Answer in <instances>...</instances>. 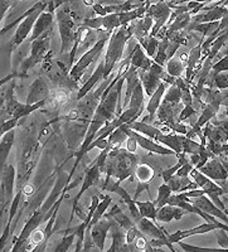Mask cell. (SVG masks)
<instances>
[{
	"label": "cell",
	"instance_id": "6",
	"mask_svg": "<svg viewBox=\"0 0 228 252\" xmlns=\"http://www.w3.org/2000/svg\"><path fill=\"white\" fill-rule=\"evenodd\" d=\"M46 8H48V5H47L46 1H43L42 5H40L39 8L35 10V12H33L32 14H29L26 19H23L22 22H20L19 26H18V28L15 29L14 35H13V38L8 43L9 52L15 51V49H17L18 47H19L20 44L23 43L24 40L29 37V34L32 33L33 28H34V24H35V22H37L38 17H39V15L42 14L44 10H46Z\"/></svg>",
	"mask_w": 228,
	"mask_h": 252
},
{
	"label": "cell",
	"instance_id": "10",
	"mask_svg": "<svg viewBox=\"0 0 228 252\" xmlns=\"http://www.w3.org/2000/svg\"><path fill=\"white\" fill-rule=\"evenodd\" d=\"M166 71H164L163 66L158 64V63L153 62L150 68L148 71H140L139 77L141 81V85L144 87V92L148 96H151L160 86V83L163 82V76Z\"/></svg>",
	"mask_w": 228,
	"mask_h": 252
},
{
	"label": "cell",
	"instance_id": "20",
	"mask_svg": "<svg viewBox=\"0 0 228 252\" xmlns=\"http://www.w3.org/2000/svg\"><path fill=\"white\" fill-rule=\"evenodd\" d=\"M23 190L19 189L18 193L15 194L14 199H13L12 204L9 207V215H8V222H6V226L4 228V232L1 235V238H0V251H3L4 246H5L6 241H8L9 236L12 233V226L14 223V218L17 216L18 212V208H19V203H20V199H22V195H23Z\"/></svg>",
	"mask_w": 228,
	"mask_h": 252
},
{
	"label": "cell",
	"instance_id": "48",
	"mask_svg": "<svg viewBox=\"0 0 228 252\" xmlns=\"http://www.w3.org/2000/svg\"><path fill=\"white\" fill-rule=\"evenodd\" d=\"M42 3H43V1H39V3L34 4V5L32 6L31 9H28V10H27V12L24 13V14H22L19 18H17V19H14V20H13V22H10V23H9V24H6L5 27H3V29H1V35H4V34H5V33H8L9 29L14 28V27L17 26L18 23H20L22 20L26 19V18L28 17L29 14H32V13H33V12H35V10H37V9L39 8L40 5H42Z\"/></svg>",
	"mask_w": 228,
	"mask_h": 252
},
{
	"label": "cell",
	"instance_id": "46",
	"mask_svg": "<svg viewBox=\"0 0 228 252\" xmlns=\"http://www.w3.org/2000/svg\"><path fill=\"white\" fill-rule=\"evenodd\" d=\"M166 72L168 75L173 76V77L178 78L183 75L184 72V63H183L182 60H175V58H171L169 60V62L166 63Z\"/></svg>",
	"mask_w": 228,
	"mask_h": 252
},
{
	"label": "cell",
	"instance_id": "52",
	"mask_svg": "<svg viewBox=\"0 0 228 252\" xmlns=\"http://www.w3.org/2000/svg\"><path fill=\"white\" fill-rule=\"evenodd\" d=\"M227 231L226 229H222V228H218L216 229V237H217V242H218V245H220L222 249H228V235Z\"/></svg>",
	"mask_w": 228,
	"mask_h": 252
},
{
	"label": "cell",
	"instance_id": "27",
	"mask_svg": "<svg viewBox=\"0 0 228 252\" xmlns=\"http://www.w3.org/2000/svg\"><path fill=\"white\" fill-rule=\"evenodd\" d=\"M187 136L184 135H166V134H160L157 139H154L155 141L160 143L162 145L166 146L169 149L174 150L177 153V155L182 154L183 153V144H184V140H186Z\"/></svg>",
	"mask_w": 228,
	"mask_h": 252
},
{
	"label": "cell",
	"instance_id": "37",
	"mask_svg": "<svg viewBox=\"0 0 228 252\" xmlns=\"http://www.w3.org/2000/svg\"><path fill=\"white\" fill-rule=\"evenodd\" d=\"M106 215L110 216L111 218H114L117 223L120 224V226L123 227L124 229H126V231H129L130 228L135 227L134 222H132V220H130V218H129L128 216L123 212V211H121V208L117 206V204H114V206H112V208L110 209V212L106 213Z\"/></svg>",
	"mask_w": 228,
	"mask_h": 252
},
{
	"label": "cell",
	"instance_id": "2",
	"mask_svg": "<svg viewBox=\"0 0 228 252\" xmlns=\"http://www.w3.org/2000/svg\"><path fill=\"white\" fill-rule=\"evenodd\" d=\"M134 37L131 26H123L119 28V31H115L110 37L108 42L107 53L105 56V72H103V78H107L111 75V72L116 67V64L121 61L125 51V46L129 40Z\"/></svg>",
	"mask_w": 228,
	"mask_h": 252
},
{
	"label": "cell",
	"instance_id": "7",
	"mask_svg": "<svg viewBox=\"0 0 228 252\" xmlns=\"http://www.w3.org/2000/svg\"><path fill=\"white\" fill-rule=\"evenodd\" d=\"M189 175L193 177L194 182L198 184L199 188H202L203 190H204L205 194H208V197L211 198L212 202H213L216 206L220 207L226 215H228V209L226 208L225 203L221 201V198H220L221 195L226 194L225 189H223L221 186H218V183H214V182L212 181V179H209L208 177H205V175L203 174V173H200L197 168H193Z\"/></svg>",
	"mask_w": 228,
	"mask_h": 252
},
{
	"label": "cell",
	"instance_id": "51",
	"mask_svg": "<svg viewBox=\"0 0 228 252\" xmlns=\"http://www.w3.org/2000/svg\"><path fill=\"white\" fill-rule=\"evenodd\" d=\"M212 72H213L214 75L217 73H221V72H226L228 71V53L227 55L223 56L220 61H217L216 63L212 64Z\"/></svg>",
	"mask_w": 228,
	"mask_h": 252
},
{
	"label": "cell",
	"instance_id": "13",
	"mask_svg": "<svg viewBox=\"0 0 228 252\" xmlns=\"http://www.w3.org/2000/svg\"><path fill=\"white\" fill-rule=\"evenodd\" d=\"M101 173H102V169H101L100 166L97 165L96 163H92V165L87 169L85 179L82 181V186H81L80 192L77 193V195H76L73 199V208H72V215L71 217H69V222H72V218H73L74 213H76V208H77L78 202H80V199L82 198V195L85 194L86 190L89 188H91L92 186H96V184L100 182Z\"/></svg>",
	"mask_w": 228,
	"mask_h": 252
},
{
	"label": "cell",
	"instance_id": "36",
	"mask_svg": "<svg viewBox=\"0 0 228 252\" xmlns=\"http://www.w3.org/2000/svg\"><path fill=\"white\" fill-rule=\"evenodd\" d=\"M129 126H130V129L135 130V131H137L141 135H145V136L153 139V140L157 139L160 134H163L162 130L153 125H149V124L144 123V121H134V123L129 124Z\"/></svg>",
	"mask_w": 228,
	"mask_h": 252
},
{
	"label": "cell",
	"instance_id": "4",
	"mask_svg": "<svg viewBox=\"0 0 228 252\" xmlns=\"http://www.w3.org/2000/svg\"><path fill=\"white\" fill-rule=\"evenodd\" d=\"M51 31L52 29H49L44 34L40 35L38 39H35L34 42H32L31 56L20 63V68L18 71L23 78L28 77L27 72L31 68H33L34 66H37L38 63L43 62L46 56L48 55L49 43H51Z\"/></svg>",
	"mask_w": 228,
	"mask_h": 252
},
{
	"label": "cell",
	"instance_id": "55",
	"mask_svg": "<svg viewBox=\"0 0 228 252\" xmlns=\"http://www.w3.org/2000/svg\"><path fill=\"white\" fill-rule=\"evenodd\" d=\"M179 244V246L182 247L184 251H216V250L218 249H214V247H199V246H193V245H187L184 244V242H182V241H179L178 242Z\"/></svg>",
	"mask_w": 228,
	"mask_h": 252
},
{
	"label": "cell",
	"instance_id": "39",
	"mask_svg": "<svg viewBox=\"0 0 228 252\" xmlns=\"http://www.w3.org/2000/svg\"><path fill=\"white\" fill-rule=\"evenodd\" d=\"M136 202V206L140 211V215L143 216V217L149 218L151 220H157V215H158V208L155 206V203L153 201L149 202Z\"/></svg>",
	"mask_w": 228,
	"mask_h": 252
},
{
	"label": "cell",
	"instance_id": "50",
	"mask_svg": "<svg viewBox=\"0 0 228 252\" xmlns=\"http://www.w3.org/2000/svg\"><path fill=\"white\" fill-rule=\"evenodd\" d=\"M200 143L194 141L193 139L186 138L184 144H183V153L184 154H198V150H199Z\"/></svg>",
	"mask_w": 228,
	"mask_h": 252
},
{
	"label": "cell",
	"instance_id": "49",
	"mask_svg": "<svg viewBox=\"0 0 228 252\" xmlns=\"http://www.w3.org/2000/svg\"><path fill=\"white\" fill-rule=\"evenodd\" d=\"M163 101H166V102H182V94H180V89L178 87L177 83H173L170 85L168 90V94H165V97Z\"/></svg>",
	"mask_w": 228,
	"mask_h": 252
},
{
	"label": "cell",
	"instance_id": "15",
	"mask_svg": "<svg viewBox=\"0 0 228 252\" xmlns=\"http://www.w3.org/2000/svg\"><path fill=\"white\" fill-rule=\"evenodd\" d=\"M114 220V218H111L110 216H107L105 213V216H103L96 224H94V227L91 228L92 240H94L97 250L103 251V249H105L107 232H110V228H111Z\"/></svg>",
	"mask_w": 228,
	"mask_h": 252
},
{
	"label": "cell",
	"instance_id": "14",
	"mask_svg": "<svg viewBox=\"0 0 228 252\" xmlns=\"http://www.w3.org/2000/svg\"><path fill=\"white\" fill-rule=\"evenodd\" d=\"M180 102H166L162 101V105L158 109V119L159 123L165 125L168 129H171L173 125L178 123V118L180 114Z\"/></svg>",
	"mask_w": 228,
	"mask_h": 252
},
{
	"label": "cell",
	"instance_id": "24",
	"mask_svg": "<svg viewBox=\"0 0 228 252\" xmlns=\"http://www.w3.org/2000/svg\"><path fill=\"white\" fill-rule=\"evenodd\" d=\"M126 229H124L120 224L114 220L110 232L112 237V245L108 249V252L114 251H128V242H126Z\"/></svg>",
	"mask_w": 228,
	"mask_h": 252
},
{
	"label": "cell",
	"instance_id": "35",
	"mask_svg": "<svg viewBox=\"0 0 228 252\" xmlns=\"http://www.w3.org/2000/svg\"><path fill=\"white\" fill-rule=\"evenodd\" d=\"M129 124H124V125L119 126L117 129H115L114 131L110 134V136L107 138L108 146L111 148L112 150L119 148L124 141L128 140L129 138Z\"/></svg>",
	"mask_w": 228,
	"mask_h": 252
},
{
	"label": "cell",
	"instance_id": "28",
	"mask_svg": "<svg viewBox=\"0 0 228 252\" xmlns=\"http://www.w3.org/2000/svg\"><path fill=\"white\" fill-rule=\"evenodd\" d=\"M227 12V6L225 5H218L217 4L216 6H212L209 8V10L204 14L197 15L194 18L193 22H192L189 26H195V24L200 23H209V22H216V20H221L223 18V15Z\"/></svg>",
	"mask_w": 228,
	"mask_h": 252
},
{
	"label": "cell",
	"instance_id": "23",
	"mask_svg": "<svg viewBox=\"0 0 228 252\" xmlns=\"http://www.w3.org/2000/svg\"><path fill=\"white\" fill-rule=\"evenodd\" d=\"M202 43L194 47L188 56V64H187L186 71V81L187 83L191 85L193 82V78L197 76L198 71V63L202 62Z\"/></svg>",
	"mask_w": 228,
	"mask_h": 252
},
{
	"label": "cell",
	"instance_id": "8",
	"mask_svg": "<svg viewBox=\"0 0 228 252\" xmlns=\"http://www.w3.org/2000/svg\"><path fill=\"white\" fill-rule=\"evenodd\" d=\"M15 168L13 164H9L1 170V187H0V202H1V215L5 212V208H8L12 204L14 199V188H15Z\"/></svg>",
	"mask_w": 228,
	"mask_h": 252
},
{
	"label": "cell",
	"instance_id": "5",
	"mask_svg": "<svg viewBox=\"0 0 228 252\" xmlns=\"http://www.w3.org/2000/svg\"><path fill=\"white\" fill-rule=\"evenodd\" d=\"M108 35H110V33H105V35L97 40L96 43L94 44V47L86 52L85 55L80 58V61H78L76 64H73V66H72L71 71H69V73H68L69 77L72 78V81L77 82V81H80L81 78H82V76L85 75V72H86V69H87V67H89L90 64H91V63L101 55V53H102L103 48H105L106 42L108 40Z\"/></svg>",
	"mask_w": 228,
	"mask_h": 252
},
{
	"label": "cell",
	"instance_id": "33",
	"mask_svg": "<svg viewBox=\"0 0 228 252\" xmlns=\"http://www.w3.org/2000/svg\"><path fill=\"white\" fill-rule=\"evenodd\" d=\"M126 82H128V86H126V94L125 98H124V107H128V103L130 102V97H131L132 92H134L135 87L140 83V77L137 68H135L134 66H131L129 68L128 73H126Z\"/></svg>",
	"mask_w": 228,
	"mask_h": 252
},
{
	"label": "cell",
	"instance_id": "25",
	"mask_svg": "<svg viewBox=\"0 0 228 252\" xmlns=\"http://www.w3.org/2000/svg\"><path fill=\"white\" fill-rule=\"evenodd\" d=\"M154 61H151L144 48L140 46V43H134L132 47V57H131V66L140 71H148L151 67Z\"/></svg>",
	"mask_w": 228,
	"mask_h": 252
},
{
	"label": "cell",
	"instance_id": "44",
	"mask_svg": "<svg viewBox=\"0 0 228 252\" xmlns=\"http://www.w3.org/2000/svg\"><path fill=\"white\" fill-rule=\"evenodd\" d=\"M212 81H208V86H214L218 90H227L228 89V71L221 72L214 75L213 72L211 71Z\"/></svg>",
	"mask_w": 228,
	"mask_h": 252
},
{
	"label": "cell",
	"instance_id": "38",
	"mask_svg": "<svg viewBox=\"0 0 228 252\" xmlns=\"http://www.w3.org/2000/svg\"><path fill=\"white\" fill-rule=\"evenodd\" d=\"M135 177L137 179V183H150L155 177V172L154 169L151 168L149 164H144V163H139L135 168L134 172Z\"/></svg>",
	"mask_w": 228,
	"mask_h": 252
},
{
	"label": "cell",
	"instance_id": "57",
	"mask_svg": "<svg viewBox=\"0 0 228 252\" xmlns=\"http://www.w3.org/2000/svg\"><path fill=\"white\" fill-rule=\"evenodd\" d=\"M221 103L228 109V89L221 90Z\"/></svg>",
	"mask_w": 228,
	"mask_h": 252
},
{
	"label": "cell",
	"instance_id": "16",
	"mask_svg": "<svg viewBox=\"0 0 228 252\" xmlns=\"http://www.w3.org/2000/svg\"><path fill=\"white\" fill-rule=\"evenodd\" d=\"M129 127H130V126H129ZM129 132H130V134L135 138V140L137 141V145L141 146V148H143L144 150H146V152H150L153 153V154L158 155H175V157H177V153H175L174 150L169 149V148H166V146L164 145H160L159 143H155V140L148 138L145 135L139 134V132L135 131V130L132 129H129Z\"/></svg>",
	"mask_w": 228,
	"mask_h": 252
},
{
	"label": "cell",
	"instance_id": "54",
	"mask_svg": "<svg viewBox=\"0 0 228 252\" xmlns=\"http://www.w3.org/2000/svg\"><path fill=\"white\" fill-rule=\"evenodd\" d=\"M195 109L193 107V105H187V106L183 107V110L180 111L179 114V118H178V121H180V123H183L184 120H187V119L192 118L194 114H195Z\"/></svg>",
	"mask_w": 228,
	"mask_h": 252
},
{
	"label": "cell",
	"instance_id": "40",
	"mask_svg": "<svg viewBox=\"0 0 228 252\" xmlns=\"http://www.w3.org/2000/svg\"><path fill=\"white\" fill-rule=\"evenodd\" d=\"M220 26V20H216V22H209V23H200L195 24V26H188L187 27V31H197L199 33H202L204 37H209V35L214 34L216 31L218 29Z\"/></svg>",
	"mask_w": 228,
	"mask_h": 252
},
{
	"label": "cell",
	"instance_id": "1",
	"mask_svg": "<svg viewBox=\"0 0 228 252\" xmlns=\"http://www.w3.org/2000/svg\"><path fill=\"white\" fill-rule=\"evenodd\" d=\"M137 164V158L134 153L129 152L128 149L116 148L108 154L105 166L106 177L114 178L121 183L134 174Z\"/></svg>",
	"mask_w": 228,
	"mask_h": 252
},
{
	"label": "cell",
	"instance_id": "45",
	"mask_svg": "<svg viewBox=\"0 0 228 252\" xmlns=\"http://www.w3.org/2000/svg\"><path fill=\"white\" fill-rule=\"evenodd\" d=\"M139 43L140 46L143 47L149 57H155V51H157L158 46H159V40L157 38L148 35V37L139 39Z\"/></svg>",
	"mask_w": 228,
	"mask_h": 252
},
{
	"label": "cell",
	"instance_id": "32",
	"mask_svg": "<svg viewBox=\"0 0 228 252\" xmlns=\"http://www.w3.org/2000/svg\"><path fill=\"white\" fill-rule=\"evenodd\" d=\"M153 18L146 15L145 18L140 20H134V23L131 24L132 32H134V37L137 40L141 39V38H145L148 35H150V32L153 29Z\"/></svg>",
	"mask_w": 228,
	"mask_h": 252
},
{
	"label": "cell",
	"instance_id": "31",
	"mask_svg": "<svg viewBox=\"0 0 228 252\" xmlns=\"http://www.w3.org/2000/svg\"><path fill=\"white\" fill-rule=\"evenodd\" d=\"M165 94V83L162 82L160 86L158 87L157 91L150 96V100H149L148 105H146V111L149 114V120H154L155 115H157L158 109L162 105L163 97Z\"/></svg>",
	"mask_w": 228,
	"mask_h": 252
},
{
	"label": "cell",
	"instance_id": "53",
	"mask_svg": "<svg viewBox=\"0 0 228 252\" xmlns=\"http://www.w3.org/2000/svg\"><path fill=\"white\" fill-rule=\"evenodd\" d=\"M19 120H22V119L13 118V119H9V120L1 121V135H4L5 132L10 131V130H14V127L18 125Z\"/></svg>",
	"mask_w": 228,
	"mask_h": 252
},
{
	"label": "cell",
	"instance_id": "18",
	"mask_svg": "<svg viewBox=\"0 0 228 252\" xmlns=\"http://www.w3.org/2000/svg\"><path fill=\"white\" fill-rule=\"evenodd\" d=\"M200 173L208 177L212 181H227L228 179V173L226 170L225 165H223L222 160L218 158L213 157L209 159V161L204 164L202 168H199Z\"/></svg>",
	"mask_w": 228,
	"mask_h": 252
},
{
	"label": "cell",
	"instance_id": "21",
	"mask_svg": "<svg viewBox=\"0 0 228 252\" xmlns=\"http://www.w3.org/2000/svg\"><path fill=\"white\" fill-rule=\"evenodd\" d=\"M52 26H53V14L49 12H43L35 22L34 28L28 37V42H31V43L34 42L40 35L44 34L47 31L52 29Z\"/></svg>",
	"mask_w": 228,
	"mask_h": 252
},
{
	"label": "cell",
	"instance_id": "47",
	"mask_svg": "<svg viewBox=\"0 0 228 252\" xmlns=\"http://www.w3.org/2000/svg\"><path fill=\"white\" fill-rule=\"evenodd\" d=\"M168 44H169L168 38H163L162 42H159V46H158V55L154 57V62L163 67H164V64L168 62V55H166Z\"/></svg>",
	"mask_w": 228,
	"mask_h": 252
},
{
	"label": "cell",
	"instance_id": "43",
	"mask_svg": "<svg viewBox=\"0 0 228 252\" xmlns=\"http://www.w3.org/2000/svg\"><path fill=\"white\" fill-rule=\"evenodd\" d=\"M173 194V190L170 189V187L166 183L162 184V186L158 188V197L155 201H153L157 206V208H162L163 206H165L166 202H168V198Z\"/></svg>",
	"mask_w": 228,
	"mask_h": 252
},
{
	"label": "cell",
	"instance_id": "58",
	"mask_svg": "<svg viewBox=\"0 0 228 252\" xmlns=\"http://www.w3.org/2000/svg\"><path fill=\"white\" fill-rule=\"evenodd\" d=\"M47 3V5H48V12L52 13V14H54V12H56V4H54V0H44Z\"/></svg>",
	"mask_w": 228,
	"mask_h": 252
},
{
	"label": "cell",
	"instance_id": "3",
	"mask_svg": "<svg viewBox=\"0 0 228 252\" xmlns=\"http://www.w3.org/2000/svg\"><path fill=\"white\" fill-rule=\"evenodd\" d=\"M57 23L61 35V55H65L66 52L69 51V48L72 49L74 40L77 38V31H74L76 23L67 5L58 8Z\"/></svg>",
	"mask_w": 228,
	"mask_h": 252
},
{
	"label": "cell",
	"instance_id": "12",
	"mask_svg": "<svg viewBox=\"0 0 228 252\" xmlns=\"http://www.w3.org/2000/svg\"><path fill=\"white\" fill-rule=\"evenodd\" d=\"M170 6H169V4L164 3V1H159L154 5L149 6L148 10H146V15H149V17L155 20V26L153 27L150 32L151 37H157L159 34L162 27L166 23L168 18L170 17Z\"/></svg>",
	"mask_w": 228,
	"mask_h": 252
},
{
	"label": "cell",
	"instance_id": "42",
	"mask_svg": "<svg viewBox=\"0 0 228 252\" xmlns=\"http://www.w3.org/2000/svg\"><path fill=\"white\" fill-rule=\"evenodd\" d=\"M177 158H178V163L175 164V165L171 166V168H169V169H165L164 172L162 173V177H163V179H164V182H165V183L169 181V179H170L171 177H173V175L177 174V172L179 170V168H182L184 164L188 163V161H189L188 158H187V154H184V153L177 155Z\"/></svg>",
	"mask_w": 228,
	"mask_h": 252
},
{
	"label": "cell",
	"instance_id": "19",
	"mask_svg": "<svg viewBox=\"0 0 228 252\" xmlns=\"http://www.w3.org/2000/svg\"><path fill=\"white\" fill-rule=\"evenodd\" d=\"M192 203H193L195 207H198L202 212L207 213V215L209 216H213V217L218 218V220H221L222 222H225L226 224H228V216L223 212L220 207L216 206V204L212 202L211 198L207 197L205 194H202L199 195V197H197L195 199H194V202H192Z\"/></svg>",
	"mask_w": 228,
	"mask_h": 252
},
{
	"label": "cell",
	"instance_id": "22",
	"mask_svg": "<svg viewBox=\"0 0 228 252\" xmlns=\"http://www.w3.org/2000/svg\"><path fill=\"white\" fill-rule=\"evenodd\" d=\"M136 224L137 228H139L144 235L148 236V237L157 238V240H168V232H165V229L159 228V227L154 223V220L143 217Z\"/></svg>",
	"mask_w": 228,
	"mask_h": 252
},
{
	"label": "cell",
	"instance_id": "41",
	"mask_svg": "<svg viewBox=\"0 0 228 252\" xmlns=\"http://www.w3.org/2000/svg\"><path fill=\"white\" fill-rule=\"evenodd\" d=\"M63 232L66 233L65 237L62 238V241L60 242L58 246H56V251L58 252H65L67 250L71 249V246L73 245L74 240H76V233H74V229L71 228V227H67L66 231H63Z\"/></svg>",
	"mask_w": 228,
	"mask_h": 252
},
{
	"label": "cell",
	"instance_id": "26",
	"mask_svg": "<svg viewBox=\"0 0 228 252\" xmlns=\"http://www.w3.org/2000/svg\"><path fill=\"white\" fill-rule=\"evenodd\" d=\"M103 72H105V61H102V62H101L98 66H97V68L95 69L94 73L91 75V77H90L89 80H87V82H85V85H83V86L78 90V92H77V100L78 101L82 100L85 96H87V94H89V92L91 91L95 86H96V83H98L101 80H102Z\"/></svg>",
	"mask_w": 228,
	"mask_h": 252
},
{
	"label": "cell",
	"instance_id": "11",
	"mask_svg": "<svg viewBox=\"0 0 228 252\" xmlns=\"http://www.w3.org/2000/svg\"><path fill=\"white\" fill-rule=\"evenodd\" d=\"M218 228L226 229L228 232V224L226 223H211V222H207V223H202L199 226L194 227V228L186 229V231H177L174 233H168V240L170 241L171 244H178L179 241L184 240L187 237H192V236L195 235H204V233L212 232V231H216Z\"/></svg>",
	"mask_w": 228,
	"mask_h": 252
},
{
	"label": "cell",
	"instance_id": "56",
	"mask_svg": "<svg viewBox=\"0 0 228 252\" xmlns=\"http://www.w3.org/2000/svg\"><path fill=\"white\" fill-rule=\"evenodd\" d=\"M129 129H130V127H129ZM126 143H128V148H126V149H128L129 152H131V153L136 152L137 141L135 140V138H134V136H132L131 134H130V132H129V138H128V140H126Z\"/></svg>",
	"mask_w": 228,
	"mask_h": 252
},
{
	"label": "cell",
	"instance_id": "9",
	"mask_svg": "<svg viewBox=\"0 0 228 252\" xmlns=\"http://www.w3.org/2000/svg\"><path fill=\"white\" fill-rule=\"evenodd\" d=\"M46 209L40 208L37 209L35 212H33V215L29 217V220H27V223L24 224L23 229H22V232L19 233L17 240L13 242V249L12 252H18V251H26V242L29 241L31 236L33 235L35 229H38V227L40 226L42 223L43 218H44V215H46Z\"/></svg>",
	"mask_w": 228,
	"mask_h": 252
},
{
	"label": "cell",
	"instance_id": "60",
	"mask_svg": "<svg viewBox=\"0 0 228 252\" xmlns=\"http://www.w3.org/2000/svg\"><path fill=\"white\" fill-rule=\"evenodd\" d=\"M225 6H228V1H227V3H226V4H225Z\"/></svg>",
	"mask_w": 228,
	"mask_h": 252
},
{
	"label": "cell",
	"instance_id": "17",
	"mask_svg": "<svg viewBox=\"0 0 228 252\" xmlns=\"http://www.w3.org/2000/svg\"><path fill=\"white\" fill-rule=\"evenodd\" d=\"M49 94H51V89L48 86V82L44 78L38 77L29 87V94L27 96L26 103L34 105V103L40 102V101L47 100L49 97Z\"/></svg>",
	"mask_w": 228,
	"mask_h": 252
},
{
	"label": "cell",
	"instance_id": "59",
	"mask_svg": "<svg viewBox=\"0 0 228 252\" xmlns=\"http://www.w3.org/2000/svg\"><path fill=\"white\" fill-rule=\"evenodd\" d=\"M223 155H225L226 158H228V152H225V153H223Z\"/></svg>",
	"mask_w": 228,
	"mask_h": 252
},
{
	"label": "cell",
	"instance_id": "61",
	"mask_svg": "<svg viewBox=\"0 0 228 252\" xmlns=\"http://www.w3.org/2000/svg\"><path fill=\"white\" fill-rule=\"evenodd\" d=\"M227 53H228V49H227V52H226V53H225V55H227Z\"/></svg>",
	"mask_w": 228,
	"mask_h": 252
},
{
	"label": "cell",
	"instance_id": "62",
	"mask_svg": "<svg viewBox=\"0 0 228 252\" xmlns=\"http://www.w3.org/2000/svg\"><path fill=\"white\" fill-rule=\"evenodd\" d=\"M9 1H14V0H9Z\"/></svg>",
	"mask_w": 228,
	"mask_h": 252
},
{
	"label": "cell",
	"instance_id": "29",
	"mask_svg": "<svg viewBox=\"0 0 228 252\" xmlns=\"http://www.w3.org/2000/svg\"><path fill=\"white\" fill-rule=\"evenodd\" d=\"M188 213L186 209L180 208L177 206H171V204H165L162 208L158 209L157 220L159 222H171L173 220H180L183 216Z\"/></svg>",
	"mask_w": 228,
	"mask_h": 252
},
{
	"label": "cell",
	"instance_id": "34",
	"mask_svg": "<svg viewBox=\"0 0 228 252\" xmlns=\"http://www.w3.org/2000/svg\"><path fill=\"white\" fill-rule=\"evenodd\" d=\"M101 198H102V201H100L96 211H95V215L94 217H92L91 222H90V224L87 226V228H86V235H91V228L94 227V224H96L97 222L105 216L107 208L112 204V199L110 195H101Z\"/></svg>",
	"mask_w": 228,
	"mask_h": 252
},
{
	"label": "cell",
	"instance_id": "30",
	"mask_svg": "<svg viewBox=\"0 0 228 252\" xmlns=\"http://www.w3.org/2000/svg\"><path fill=\"white\" fill-rule=\"evenodd\" d=\"M14 130H10V131L1 135V140H0V170H3L6 166V160H8L9 153H10L13 144H14Z\"/></svg>",
	"mask_w": 228,
	"mask_h": 252
}]
</instances>
